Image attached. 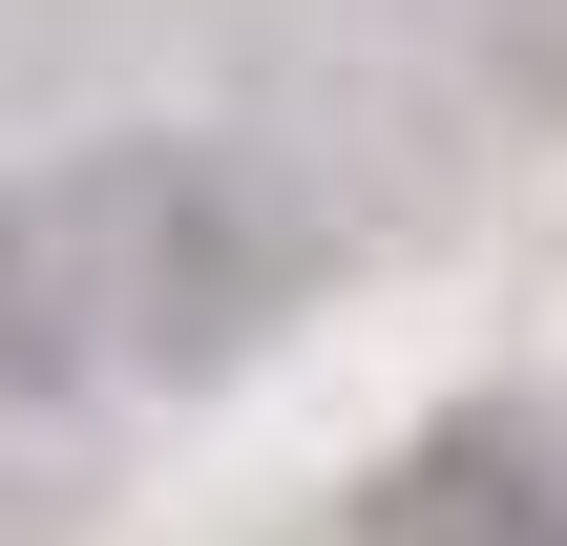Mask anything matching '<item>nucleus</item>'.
<instances>
[{
    "label": "nucleus",
    "mask_w": 567,
    "mask_h": 546,
    "mask_svg": "<svg viewBox=\"0 0 567 546\" xmlns=\"http://www.w3.org/2000/svg\"><path fill=\"white\" fill-rule=\"evenodd\" d=\"M42 274H63V337H84V379H231L295 295H316V210L231 147V126H105V147H63L42 189Z\"/></svg>",
    "instance_id": "obj_1"
},
{
    "label": "nucleus",
    "mask_w": 567,
    "mask_h": 546,
    "mask_svg": "<svg viewBox=\"0 0 567 546\" xmlns=\"http://www.w3.org/2000/svg\"><path fill=\"white\" fill-rule=\"evenodd\" d=\"M84 337H63V274H42V210L0 189V400H63Z\"/></svg>",
    "instance_id": "obj_3"
},
{
    "label": "nucleus",
    "mask_w": 567,
    "mask_h": 546,
    "mask_svg": "<svg viewBox=\"0 0 567 546\" xmlns=\"http://www.w3.org/2000/svg\"><path fill=\"white\" fill-rule=\"evenodd\" d=\"M379 546H567V484L463 421V442H421V463L379 484Z\"/></svg>",
    "instance_id": "obj_2"
}]
</instances>
